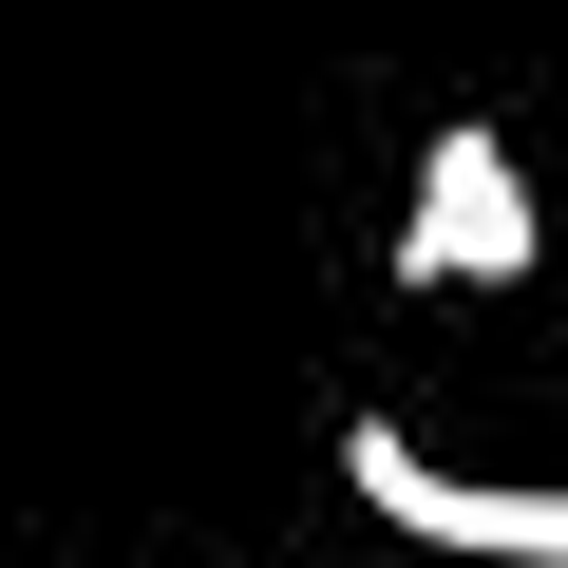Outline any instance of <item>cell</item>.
<instances>
[{"mask_svg":"<svg viewBox=\"0 0 568 568\" xmlns=\"http://www.w3.org/2000/svg\"><path fill=\"white\" fill-rule=\"evenodd\" d=\"M342 493H361L379 530H417V549H493V568H549V549H568V493H493V474H436L398 417H342Z\"/></svg>","mask_w":568,"mask_h":568,"instance_id":"1","label":"cell"},{"mask_svg":"<svg viewBox=\"0 0 568 568\" xmlns=\"http://www.w3.org/2000/svg\"><path fill=\"white\" fill-rule=\"evenodd\" d=\"M511 265H530V171H511V133H493V114H455V133L417 152L398 284H511Z\"/></svg>","mask_w":568,"mask_h":568,"instance_id":"2","label":"cell"}]
</instances>
